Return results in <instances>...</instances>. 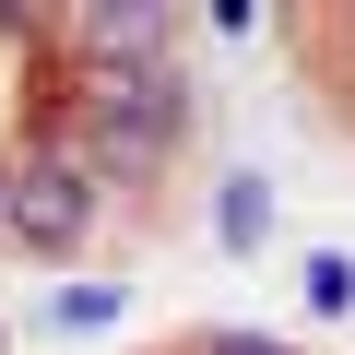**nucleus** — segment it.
<instances>
[{"label":"nucleus","instance_id":"obj_2","mask_svg":"<svg viewBox=\"0 0 355 355\" xmlns=\"http://www.w3.org/2000/svg\"><path fill=\"white\" fill-rule=\"evenodd\" d=\"M296 296H308L320 320H343V308H355V261H343V249H308V261H296Z\"/></svg>","mask_w":355,"mask_h":355},{"label":"nucleus","instance_id":"obj_4","mask_svg":"<svg viewBox=\"0 0 355 355\" xmlns=\"http://www.w3.org/2000/svg\"><path fill=\"white\" fill-rule=\"evenodd\" d=\"M154 355H296V343H272V331H178Z\"/></svg>","mask_w":355,"mask_h":355},{"label":"nucleus","instance_id":"obj_6","mask_svg":"<svg viewBox=\"0 0 355 355\" xmlns=\"http://www.w3.org/2000/svg\"><path fill=\"white\" fill-rule=\"evenodd\" d=\"M0 214H12V142H0Z\"/></svg>","mask_w":355,"mask_h":355},{"label":"nucleus","instance_id":"obj_7","mask_svg":"<svg viewBox=\"0 0 355 355\" xmlns=\"http://www.w3.org/2000/svg\"><path fill=\"white\" fill-rule=\"evenodd\" d=\"M0 355H12V331H0Z\"/></svg>","mask_w":355,"mask_h":355},{"label":"nucleus","instance_id":"obj_5","mask_svg":"<svg viewBox=\"0 0 355 355\" xmlns=\"http://www.w3.org/2000/svg\"><path fill=\"white\" fill-rule=\"evenodd\" d=\"M119 308V284H60V331H83V320H107Z\"/></svg>","mask_w":355,"mask_h":355},{"label":"nucleus","instance_id":"obj_1","mask_svg":"<svg viewBox=\"0 0 355 355\" xmlns=\"http://www.w3.org/2000/svg\"><path fill=\"white\" fill-rule=\"evenodd\" d=\"M119 237V190L71 154V142H12V214H0V261H36V272H60V261H83V249H107Z\"/></svg>","mask_w":355,"mask_h":355},{"label":"nucleus","instance_id":"obj_3","mask_svg":"<svg viewBox=\"0 0 355 355\" xmlns=\"http://www.w3.org/2000/svg\"><path fill=\"white\" fill-rule=\"evenodd\" d=\"M225 237H237V249H261V237H272V202H261V178H225Z\"/></svg>","mask_w":355,"mask_h":355}]
</instances>
